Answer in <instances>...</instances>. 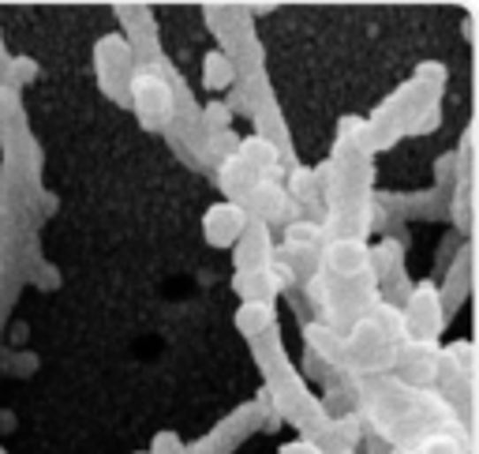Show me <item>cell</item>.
<instances>
[]
</instances>
